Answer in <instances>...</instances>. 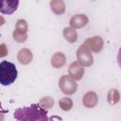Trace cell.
<instances>
[{
    "instance_id": "obj_1",
    "label": "cell",
    "mask_w": 121,
    "mask_h": 121,
    "mask_svg": "<svg viewBox=\"0 0 121 121\" xmlns=\"http://www.w3.org/2000/svg\"><path fill=\"white\" fill-rule=\"evenodd\" d=\"M46 111L38 104L30 107L18 109L14 112V117L18 120H46Z\"/></svg>"
},
{
    "instance_id": "obj_2",
    "label": "cell",
    "mask_w": 121,
    "mask_h": 121,
    "mask_svg": "<svg viewBox=\"0 0 121 121\" xmlns=\"http://www.w3.org/2000/svg\"><path fill=\"white\" fill-rule=\"evenodd\" d=\"M17 69L14 63L3 60L0 62V83L4 86L12 84L17 78Z\"/></svg>"
},
{
    "instance_id": "obj_3",
    "label": "cell",
    "mask_w": 121,
    "mask_h": 121,
    "mask_svg": "<svg viewBox=\"0 0 121 121\" xmlns=\"http://www.w3.org/2000/svg\"><path fill=\"white\" fill-rule=\"evenodd\" d=\"M77 57L78 63H80L83 66H90L93 64V56L91 53V50L85 45L82 44L77 52Z\"/></svg>"
},
{
    "instance_id": "obj_4",
    "label": "cell",
    "mask_w": 121,
    "mask_h": 121,
    "mask_svg": "<svg viewBox=\"0 0 121 121\" xmlns=\"http://www.w3.org/2000/svg\"><path fill=\"white\" fill-rule=\"evenodd\" d=\"M77 83L70 76H62L60 78V88L66 95H72L77 90Z\"/></svg>"
},
{
    "instance_id": "obj_5",
    "label": "cell",
    "mask_w": 121,
    "mask_h": 121,
    "mask_svg": "<svg viewBox=\"0 0 121 121\" xmlns=\"http://www.w3.org/2000/svg\"><path fill=\"white\" fill-rule=\"evenodd\" d=\"M26 31H27V25L26 21L19 20L16 25V29L13 32L14 40H16L19 43L25 42L26 40Z\"/></svg>"
},
{
    "instance_id": "obj_6",
    "label": "cell",
    "mask_w": 121,
    "mask_h": 121,
    "mask_svg": "<svg viewBox=\"0 0 121 121\" xmlns=\"http://www.w3.org/2000/svg\"><path fill=\"white\" fill-rule=\"evenodd\" d=\"M19 0H0V12L3 14H12L18 8Z\"/></svg>"
},
{
    "instance_id": "obj_7",
    "label": "cell",
    "mask_w": 121,
    "mask_h": 121,
    "mask_svg": "<svg viewBox=\"0 0 121 121\" xmlns=\"http://www.w3.org/2000/svg\"><path fill=\"white\" fill-rule=\"evenodd\" d=\"M84 44L91 50L94 52H98L102 49L103 47V40L100 37H93V38H89L85 41Z\"/></svg>"
},
{
    "instance_id": "obj_8",
    "label": "cell",
    "mask_w": 121,
    "mask_h": 121,
    "mask_svg": "<svg viewBox=\"0 0 121 121\" xmlns=\"http://www.w3.org/2000/svg\"><path fill=\"white\" fill-rule=\"evenodd\" d=\"M84 74V68L80 65L78 62H73L70 67H69V76L75 79V80H79Z\"/></svg>"
},
{
    "instance_id": "obj_9",
    "label": "cell",
    "mask_w": 121,
    "mask_h": 121,
    "mask_svg": "<svg viewBox=\"0 0 121 121\" xmlns=\"http://www.w3.org/2000/svg\"><path fill=\"white\" fill-rule=\"evenodd\" d=\"M88 23V18L84 14H77L70 20V26L74 28H80Z\"/></svg>"
},
{
    "instance_id": "obj_10",
    "label": "cell",
    "mask_w": 121,
    "mask_h": 121,
    "mask_svg": "<svg viewBox=\"0 0 121 121\" xmlns=\"http://www.w3.org/2000/svg\"><path fill=\"white\" fill-rule=\"evenodd\" d=\"M83 104L88 107V108H93L95 106L96 102H97V96L95 95V93L94 92H89L87 93L84 97H83V100H82Z\"/></svg>"
},
{
    "instance_id": "obj_11",
    "label": "cell",
    "mask_w": 121,
    "mask_h": 121,
    "mask_svg": "<svg viewBox=\"0 0 121 121\" xmlns=\"http://www.w3.org/2000/svg\"><path fill=\"white\" fill-rule=\"evenodd\" d=\"M32 60V54H31V51L25 48V49H22L19 51L18 53V60L20 63L22 64H26L28 62H30Z\"/></svg>"
},
{
    "instance_id": "obj_12",
    "label": "cell",
    "mask_w": 121,
    "mask_h": 121,
    "mask_svg": "<svg viewBox=\"0 0 121 121\" xmlns=\"http://www.w3.org/2000/svg\"><path fill=\"white\" fill-rule=\"evenodd\" d=\"M50 7L52 11L56 14H62L65 10V5L62 0H52L50 2Z\"/></svg>"
},
{
    "instance_id": "obj_13",
    "label": "cell",
    "mask_w": 121,
    "mask_h": 121,
    "mask_svg": "<svg viewBox=\"0 0 121 121\" xmlns=\"http://www.w3.org/2000/svg\"><path fill=\"white\" fill-rule=\"evenodd\" d=\"M64 63H65V56H64L61 52H58V53H56V54L52 57L51 64H52L54 67H56V68L61 67Z\"/></svg>"
},
{
    "instance_id": "obj_14",
    "label": "cell",
    "mask_w": 121,
    "mask_h": 121,
    "mask_svg": "<svg viewBox=\"0 0 121 121\" xmlns=\"http://www.w3.org/2000/svg\"><path fill=\"white\" fill-rule=\"evenodd\" d=\"M63 36H64V38H65L68 42H70V43L76 42V41H77V37H78L76 30L73 29V28H71V27H66V28L63 30Z\"/></svg>"
},
{
    "instance_id": "obj_15",
    "label": "cell",
    "mask_w": 121,
    "mask_h": 121,
    "mask_svg": "<svg viewBox=\"0 0 121 121\" xmlns=\"http://www.w3.org/2000/svg\"><path fill=\"white\" fill-rule=\"evenodd\" d=\"M72 100L70 98H67V97H63L61 100H60V107L64 110V111H68L72 108Z\"/></svg>"
},
{
    "instance_id": "obj_16",
    "label": "cell",
    "mask_w": 121,
    "mask_h": 121,
    "mask_svg": "<svg viewBox=\"0 0 121 121\" xmlns=\"http://www.w3.org/2000/svg\"><path fill=\"white\" fill-rule=\"evenodd\" d=\"M40 104H41L43 107H44V108H46V109H49V108H51V107L53 106L54 101H53V99H52L51 97L46 96V97H43V98L41 100Z\"/></svg>"
},
{
    "instance_id": "obj_17",
    "label": "cell",
    "mask_w": 121,
    "mask_h": 121,
    "mask_svg": "<svg viewBox=\"0 0 121 121\" xmlns=\"http://www.w3.org/2000/svg\"><path fill=\"white\" fill-rule=\"evenodd\" d=\"M7 53H8V50H7L6 44H4V43L0 44V57H4V56H6Z\"/></svg>"
},
{
    "instance_id": "obj_18",
    "label": "cell",
    "mask_w": 121,
    "mask_h": 121,
    "mask_svg": "<svg viewBox=\"0 0 121 121\" xmlns=\"http://www.w3.org/2000/svg\"><path fill=\"white\" fill-rule=\"evenodd\" d=\"M4 22H5L4 18H3V17H0V26H1V25H3V24H4Z\"/></svg>"
}]
</instances>
